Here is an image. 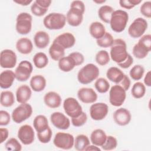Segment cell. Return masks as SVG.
<instances>
[{"label": "cell", "mask_w": 151, "mask_h": 151, "mask_svg": "<svg viewBox=\"0 0 151 151\" xmlns=\"http://www.w3.org/2000/svg\"><path fill=\"white\" fill-rule=\"evenodd\" d=\"M129 53L127 51V45L126 42L121 39L117 38L113 41L110 47V58L117 64L124 61Z\"/></svg>", "instance_id": "6da1fadb"}, {"label": "cell", "mask_w": 151, "mask_h": 151, "mask_svg": "<svg viewBox=\"0 0 151 151\" xmlns=\"http://www.w3.org/2000/svg\"><path fill=\"white\" fill-rule=\"evenodd\" d=\"M100 74L99 68L93 63L83 67L77 73V80L83 84H88L97 78Z\"/></svg>", "instance_id": "7a4b0ae2"}, {"label": "cell", "mask_w": 151, "mask_h": 151, "mask_svg": "<svg viewBox=\"0 0 151 151\" xmlns=\"http://www.w3.org/2000/svg\"><path fill=\"white\" fill-rule=\"evenodd\" d=\"M129 21V15L124 10L118 9L114 11L110 20V25L111 29L117 33L122 32L126 27Z\"/></svg>", "instance_id": "3957f363"}, {"label": "cell", "mask_w": 151, "mask_h": 151, "mask_svg": "<svg viewBox=\"0 0 151 151\" xmlns=\"http://www.w3.org/2000/svg\"><path fill=\"white\" fill-rule=\"evenodd\" d=\"M151 50V35H142L132 49L133 55L138 59L145 58Z\"/></svg>", "instance_id": "277c9868"}, {"label": "cell", "mask_w": 151, "mask_h": 151, "mask_svg": "<svg viewBox=\"0 0 151 151\" xmlns=\"http://www.w3.org/2000/svg\"><path fill=\"white\" fill-rule=\"evenodd\" d=\"M66 23V16L58 12H52L46 15L43 19L44 27L50 30L61 29Z\"/></svg>", "instance_id": "5b68a950"}, {"label": "cell", "mask_w": 151, "mask_h": 151, "mask_svg": "<svg viewBox=\"0 0 151 151\" xmlns=\"http://www.w3.org/2000/svg\"><path fill=\"white\" fill-rule=\"evenodd\" d=\"M32 17L27 12L19 13L16 19L15 28L17 32L21 35L29 34L32 28Z\"/></svg>", "instance_id": "8992f818"}, {"label": "cell", "mask_w": 151, "mask_h": 151, "mask_svg": "<svg viewBox=\"0 0 151 151\" xmlns=\"http://www.w3.org/2000/svg\"><path fill=\"white\" fill-rule=\"evenodd\" d=\"M32 113V106L27 103H22L13 110L11 117L15 123H21L29 119L31 116Z\"/></svg>", "instance_id": "52a82bcc"}, {"label": "cell", "mask_w": 151, "mask_h": 151, "mask_svg": "<svg viewBox=\"0 0 151 151\" xmlns=\"http://www.w3.org/2000/svg\"><path fill=\"white\" fill-rule=\"evenodd\" d=\"M147 26V22L145 19L138 17L129 25L128 28V34L133 38H140L146 31Z\"/></svg>", "instance_id": "ba28073f"}, {"label": "cell", "mask_w": 151, "mask_h": 151, "mask_svg": "<svg viewBox=\"0 0 151 151\" xmlns=\"http://www.w3.org/2000/svg\"><path fill=\"white\" fill-rule=\"evenodd\" d=\"M53 143L58 148L69 150L74 146V137L72 134L68 133L58 132L54 136Z\"/></svg>", "instance_id": "9c48e42d"}, {"label": "cell", "mask_w": 151, "mask_h": 151, "mask_svg": "<svg viewBox=\"0 0 151 151\" xmlns=\"http://www.w3.org/2000/svg\"><path fill=\"white\" fill-rule=\"evenodd\" d=\"M126 91L118 84L113 86L109 90V102L115 107L121 106L126 98Z\"/></svg>", "instance_id": "30bf717a"}, {"label": "cell", "mask_w": 151, "mask_h": 151, "mask_svg": "<svg viewBox=\"0 0 151 151\" xmlns=\"http://www.w3.org/2000/svg\"><path fill=\"white\" fill-rule=\"evenodd\" d=\"M63 108L65 113L71 118L78 116L83 109L79 102L74 97H67L63 102Z\"/></svg>", "instance_id": "8fae6325"}, {"label": "cell", "mask_w": 151, "mask_h": 151, "mask_svg": "<svg viewBox=\"0 0 151 151\" xmlns=\"http://www.w3.org/2000/svg\"><path fill=\"white\" fill-rule=\"evenodd\" d=\"M33 70L32 64L27 61H21L15 70L16 79L19 81H26L30 77Z\"/></svg>", "instance_id": "7c38bea8"}, {"label": "cell", "mask_w": 151, "mask_h": 151, "mask_svg": "<svg viewBox=\"0 0 151 151\" xmlns=\"http://www.w3.org/2000/svg\"><path fill=\"white\" fill-rule=\"evenodd\" d=\"M90 115L94 120H101L108 114L109 107L107 104L102 102L94 103L90 108Z\"/></svg>", "instance_id": "4fadbf2b"}, {"label": "cell", "mask_w": 151, "mask_h": 151, "mask_svg": "<svg viewBox=\"0 0 151 151\" xmlns=\"http://www.w3.org/2000/svg\"><path fill=\"white\" fill-rule=\"evenodd\" d=\"M17 57L12 50L5 49L0 54V65L3 68H12L17 64Z\"/></svg>", "instance_id": "5bb4252c"}, {"label": "cell", "mask_w": 151, "mask_h": 151, "mask_svg": "<svg viewBox=\"0 0 151 151\" xmlns=\"http://www.w3.org/2000/svg\"><path fill=\"white\" fill-rule=\"evenodd\" d=\"M17 136L21 143L25 145L32 144L35 139V133L32 127L29 124L21 126L18 131Z\"/></svg>", "instance_id": "9a60e30c"}, {"label": "cell", "mask_w": 151, "mask_h": 151, "mask_svg": "<svg viewBox=\"0 0 151 151\" xmlns=\"http://www.w3.org/2000/svg\"><path fill=\"white\" fill-rule=\"evenodd\" d=\"M50 120L56 128L60 130H67L70 126V119L61 112L52 113L50 116Z\"/></svg>", "instance_id": "2e32d148"}, {"label": "cell", "mask_w": 151, "mask_h": 151, "mask_svg": "<svg viewBox=\"0 0 151 151\" xmlns=\"http://www.w3.org/2000/svg\"><path fill=\"white\" fill-rule=\"evenodd\" d=\"M84 13L77 8L70 6L66 14V21L72 27H78L83 22Z\"/></svg>", "instance_id": "e0dca14e"}, {"label": "cell", "mask_w": 151, "mask_h": 151, "mask_svg": "<svg viewBox=\"0 0 151 151\" xmlns=\"http://www.w3.org/2000/svg\"><path fill=\"white\" fill-rule=\"evenodd\" d=\"M77 97L86 104L94 103L97 99V94L94 89L88 87H82L77 91Z\"/></svg>", "instance_id": "ac0fdd59"}, {"label": "cell", "mask_w": 151, "mask_h": 151, "mask_svg": "<svg viewBox=\"0 0 151 151\" xmlns=\"http://www.w3.org/2000/svg\"><path fill=\"white\" fill-rule=\"evenodd\" d=\"M114 122L121 126L128 124L132 119V115L130 111L125 108H119L117 109L113 115Z\"/></svg>", "instance_id": "d6986e66"}, {"label": "cell", "mask_w": 151, "mask_h": 151, "mask_svg": "<svg viewBox=\"0 0 151 151\" xmlns=\"http://www.w3.org/2000/svg\"><path fill=\"white\" fill-rule=\"evenodd\" d=\"M65 50L73 47L76 43V38L71 32H64L58 35L53 41Z\"/></svg>", "instance_id": "ffe728a7"}, {"label": "cell", "mask_w": 151, "mask_h": 151, "mask_svg": "<svg viewBox=\"0 0 151 151\" xmlns=\"http://www.w3.org/2000/svg\"><path fill=\"white\" fill-rule=\"evenodd\" d=\"M61 97L60 95L55 91H49L44 96V102L49 108L55 109L61 106Z\"/></svg>", "instance_id": "44dd1931"}, {"label": "cell", "mask_w": 151, "mask_h": 151, "mask_svg": "<svg viewBox=\"0 0 151 151\" xmlns=\"http://www.w3.org/2000/svg\"><path fill=\"white\" fill-rule=\"evenodd\" d=\"M31 87L23 84L18 87L16 91V100L20 104L26 103L30 99L32 95Z\"/></svg>", "instance_id": "7402d4cb"}, {"label": "cell", "mask_w": 151, "mask_h": 151, "mask_svg": "<svg viewBox=\"0 0 151 151\" xmlns=\"http://www.w3.org/2000/svg\"><path fill=\"white\" fill-rule=\"evenodd\" d=\"M15 72L10 70L3 71L0 74V87L3 89H7L11 87L15 79Z\"/></svg>", "instance_id": "603a6c76"}, {"label": "cell", "mask_w": 151, "mask_h": 151, "mask_svg": "<svg viewBox=\"0 0 151 151\" xmlns=\"http://www.w3.org/2000/svg\"><path fill=\"white\" fill-rule=\"evenodd\" d=\"M15 47L19 53L25 55L30 54L33 50V44L31 40L27 37L21 38L18 40Z\"/></svg>", "instance_id": "cb8c5ba5"}, {"label": "cell", "mask_w": 151, "mask_h": 151, "mask_svg": "<svg viewBox=\"0 0 151 151\" xmlns=\"http://www.w3.org/2000/svg\"><path fill=\"white\" fill-rule=\"evenodd\" d=\"M47 84L45 78L42 75H34L32 76L29 81L31 88L35 92L43 91Z\"/></svg>", "instance_id": "d4e9b609"}, {"label": "cell", "mask_w": 151, "mask_h": 151, "mask_svg": "<svg viewBox=\"0 0 151 151\" xmlns=\"http://www.w3.org/2000/svg\"><path fill=\"white\" fill-rule=\"evenodd\" d=\"M34 42L37 48L40 49L45 48L49 44L50 36L45 31H37L34 35Z\"/></svg>", "instance_id": "484cf974"}, {"label": "cell", "mask_w": 151, "mask_h": 151, "mask_svg": "<svg viewBox=\"0 0 151 151\" xmlns=\"http://www.w3.org/2000/svg\"><path fill=\"white\" fill-rule=\"evenodd\" d=\"M107 135L105 132L101 129L94 130L90 134V142L97 146H102L106 142Z\"/></svg>", "instance_id": "4316f807"}, {"label": "cell", "mask_w": 151, "mask_h": 151, "mask_svg": "<svg viewBox=\"0 0 151 151\" xmlns=\"http://www.w3.org/2000/svg\"><path fill=\"white\" fill-rule=\"evenodd\" d=\"M89 32L92 37L98 40L101 38L106 33L104 25L98 21L93 22L89 27Z\"/></svg>", "instance_id": "83f0119b"}, {"label": "cell", "mask_w": 151, "mask_h": 151, "mask_svg": "<svg viewBox=\"0 0 151 151\" xmlns=\"http://www.w3.org/2000/svg\"><path fill=\"white\" fill-rule=\"evenodd\" d=\"M48 52L51 58L54 61H58L65 55V49L54 41L50 45Z\"/></svg>", "instance_id": "f1b7e54d"}, {"label": "cell", "mask_w": 151, "mask_h": 151, "mask_svg": "<svg viewBox=\"0 0 151 151\" xmlns=\"http://www.w3.org/2000/svg\"><path fill=\"white\" fill-rule=\"evenodd\" d=\"M124 73L119 68L116 67H110L107 72L106 76L109 80L117 84L123 78Z\"/></svg>", "instance_id": "f546056e"}, {"label": "cell", "mask_w": 151, "mask_h": 151, "mask_svg": "<svg viewBox=\"0 0 151 151\" xmlns=\"http://www.w3.org/2000/svg\"><path fill=\"white\" fill-rule=\"evenodd\" d=\"M59 69L63 72H70L76 66L73 58L69 55L61 58L58 63Z\"/></svg>", "instance_id": "4dcf8cb0"}, {"label": "cell", "mask_w": 151, "mask_h": 151, "mask_svg": "<svg viewBox=\"0 0 151 151\" xmlns=\"http://www.w3.org/2000/svg\"><path fill=\"white\" fill-rule=\"evenodd\" d=\"M33 126L37 132H42L50 127L47 118L42 114H39L34 118Z\"/></svg>", "instance_id": "1f68e13d"}, {"label": "cell", "mask_w": 151, "mask_h": 151, "mask_svg": "<svg viewBox=\"0 0 151 151\" xmlns=\"http://www.w3.org/2000/svg\"><path fill=\"white\" fill-rule=\"evenodd\" d=\"M114 11V9L109 5H103L98 10V16L102 21L109 24L111 14Z\"/></svg>", "instance_id": "d6a6232c"}, {"label": "cell", "mask_w": 151, "mask_h": 151, "mask_svg": "<svg viewBox=\"0 0 151 151\" xmlns=\"http://www.w3.org/2000/svg\"><path fill=\"white\" fill-rule=\"evenodd\" d=\"M90 142L88 137L85 134H78L74 139V147L78 151L85 150L86 148L90 145Z\"/></svg>", "instance_id": "836d02e7"}, {"label": "cell", "mask_w": 151, "mask_h": 151, "mask_svg": "<svg viewBox=\"0 0 151 151\" xmlns=\"http://www.w3.org/2000/svg\"><path fill=\"white\" fill-rule=\"evenodd\" d=\"M32 61L34 65L37 68L40 69L45 67L48 64V57L42 52H38L36 53L32 58Z\"/></svg>", "instance_id": "e575fe53"}, {"label": "cell", "mask_w": 151, "mask_h": 151, "mask_svg": "<svg viewBox=\"0 0 151 151\" xmlns=\"http://www.w3.org/2000/svg\"><path fill=\"white\" fill-rule=\"evenodd\" d=\"M15 103L14 93L9 90L2 91L1 93V104L5 107H11Z\"/></svg>", "instance_id": "d590c367"}, {"label": "cell", "mask_w": 151, "mask_h": 151, "mask_svg": "<svg viewBox=\"0 0 151 151\" xmlns=\"http://www.w3.org/2000/svg\"><path fill=\"white\" fill-rule=\"evenodd\" d=\"M146 93L145 85L142 82L137 81L135 83L132 88L131 94L132 96L137 99L142 98Z\"/></svg>", "instance_id": "8d00e7d4"}, {"label": "cell", "mask_w": 151, "mask_h": 151, "mask_svg": "<svg viewBox=\"0 0 151 151\" xmlns=\"http://www.w3.org/2000/svg\"><path fill=\"white\" fill-rule=\"evenodd\" d=\"M110 83L104 78L100 77L96 80L94 83V87L100 93H106L110 90Z\"/></svg>", "instance_id": "74e56055"}, {"label": "cell", "mask_w": 151, "mask_h": 151, "mask_svg": "<svg viewBox=\"0 0 151 151\" xmlns=\"http://www.w3.org/2000/svg\"><path fill=\"white\" fill-rule=\"evenodd\" d=\"M145 73V68L143 65L137 64L134 65L129 71L130 77L135 81L140 80L143 76Z\"/></svg>", "instance_id": "f35d334b"}, {"label": "cell", "mask_w": 151, "mask_h": 151, "mask_svg": "<svg viewBox=\"0 0 151 151\" xmlns=\"http://www.w3.org/2000/svg\"><path fill=\"white\" fill-rule=\"evenodd\" d=\"M114 39L111 34L106 32L104 35L100 39L96 40V43L98 46L101 48L110 47L113 42Z\"/></svg>", "instance_id": "ab89813d"}, {"label": "cell", "mask_w": 151, "mask_h": 151, "mask_svg": "<svg viewBox=\"0 0 151 151\" xmlns=\"http://www.w3.org/2000/svg\"><path fill=\"white\" fill-rule=\"evenodd\" d=\"M95 60L99 65L101 66L106 65L110 62V54L106 50H100L96 54Z\"/></svg>", "instance_id": "60d3db41"}, {"label": "cell", "mask_w": 151, "mask_h": 151, "mask_svg": "<svg viewBox=\"0 0 151 151\" xmlns=\"http://www.w3.org/2000/svg\"><path fill=\"white\" fill-rule=\"evenodd\" d=\"M5 149L12 151H20L22 150V146L18 140L14 137L10 138L5 144Z\"/></svg>", "instance_id": "b9f144b4"}, {"label": "cell", "mask_w": 151, "mask_h": 151, "mask_svg": "<svg viewBox=\"0 0 151 151\" xmlns=\"http://www.w3.org/2000/svg\"><path fill=\"white\" fill-rule=\"evenodd\" d=\"M52 135V130L50 127H48L45 130L41 132H37V136L38 140L42 143H48L51 139Z\"/></svg>", "instance_id": "7bdbcfd3"}, {"label": "cell", "mask_w": 151, "mask_h": 151, "mask_svg": "<svg viewBox=\"0 0 151 151\" xmlns=\"http://www.w3.org/2000/svg\"><path fill=\"white\" fill-rule=\"evenodd\" d=\"M117 146V140L113 136H107L106 142L101 146L104 150H111L116 148Z\"/></svg>", "instance_id": "ee69618b"}, {"label": "cell", "mask_w": 151, "mask_h": 151, "mask_svg": "<svg viewBox=\"0 0 151 151\" xmlns=\"http://www.w3.org/2000/svg\"><path fill=\"white\" fill-rule=\"evenodd\" d=\"M31 11L32 14L37 17H42L48 11V9L40 6L35 1H34L31 6Z\"/></svg>", "instance_id": "f6af8a7d"}, {"label": "cell", "mask_w": 151, "mask_h": 151, "mask_svg": "<svg viewBox=\"0 0 151 151\" xmlns=\"http://www.w3.org/2000/svg\"><path fill=\"white\" fill-rule=\"evenodd\" d=\"M87 114L83 111L78 116L71 118V123L74 127H81L87 122Z\"/></svg>", "instance_id": "bcb514c9"}, {"label": "cell", "mask_w": 151, "mask_h": 151, "mask_svg": "<svg viewBox=\"0 0 151 151\" xmlns=\"http://www.w3.org/2000/svg\"><path fill=\"white\" fill-rule=\"evenodd\" d=\"M120 6L124 9H131L142 2L141 0H120Z\"/></svg>", "instance_id": "7dc6e473"}, {"label": "cell", "mask_w": 151, "mask_h": 151, "mask_svg": "<svg viewBox=\"0 0 151 151\" xmlns=\"http://www.w3.org/2000/svg\"><path fill=\"white\" fill-rule=\"evenodd\" d=\"M140 12L144 17L150 18H151V2L150 1H145L140 7Z\"/></svg>", "instance_id": "c3c4849f"}, {"label": "cell", "mask_w": 151, "mask_h": 151, "mask_svg": "<svg viewBox=\"0 0 151 151\" xmlns=\"http://www.w3.org/2000/svg\"><path fill=\"white\" fill-rule=\"evenodd\" d=\"M11 121V116L9 113L5 110L0 111V126H6Z\"/></svg>", "instance_id": "681fc988"}, {"label": "cell", "mask_w": 151, "mask_h": 151, "mask_svg": "<svg viewBox=\"0 0 151 151\" xmlns=\"http://www.w3.org/2000/svg\"><path fill=\"white\" fill-rule=\"evenodd\" d=\"M69 55L71 56L73 58L74 61H75L76 66L81 65L84 63V55L81 53H80L79 52H71V54H69Z\"/></svg>", "instance_id": "f907efd6"}, {"label": "cell", "mask_w": 151, "mask_h": 151, "mask_svg": "<svg viewBox=\"0 0 151 151\" xmlns=\"http://www.w3.org/2000/svg\"><path fill=\"white\" fill-rule=\"evenodd\" d=\"M117 84L123 87V88L126 91L129 89L130 87L131 81L129 77L127 75L124 74L123 79Z\"/></svg>", "instance_id": "816d5d0a"}, {"label": "cell", "mask_w": 151, "mask_h": 151, "mask_svg": "<svg viewBox=\"0 0 151 151\" xmlns=\"http://www.w3.org/2000/svg\"><path fill=\"white\" fill-rule=\"evenodd\" d=\"M133 58L131 56V55H130L129 54L126 59L124 61H123V62H122L120 63H118L117 65L122 68L126 69V68L130 67L133 64Z\"/></svg>", "instance_id": "f5cc1de1"}, {"label": "cell", "mask_w": 151, "mask_h": 151, "mask_svg": "<svg viewBox=\"0 0 151 151\" xmlns=\"http://www.w3.org/2000/svg\"><path fill=\"white\" fill-rule=\"evenodd\" d=\"M70 6H73L75 8H77L81 11L85 12V5L84 3L81 1H73L71 2L70 4Z\"/></svg>", "instance_id": "db71d44e"}, {"label": "cell", "mask_w": 151, "mask_h": 151, "mask_svg": "<svg viewBox=\"0 0 151 151\" xmlns=\"http://www.w3.org/2000/svg\"><path fill=\"white\" fill-rule=\"evenodd\" d=\"M1 132V142L0 143H2L4 142L8 138L9 135V131L6 128H2L0 129Z\"/></svg>", "instance_id": "11a10c76"}, {"label": "cell", "mask_w": 151, "mask_h": 151, "mask_svg": "<svg viewBox=\"0 0 151 151\" xmlns=\"http://www.w3.org/2000/svg\"><path fill=\"white\" fill-rule=\"evenodd\" d=\"M35 2L41 7L48 9L52 1L51 0H36Z\"/></svg>", "instance_id": "9f6ffc18"}, {"label": "cell", "mask_w": 151, "mask_h": 151, "mask_svg": "<svg viewBox=\"0 0 151 151\" xmlns=\"http://www.w3.org/2000/svg\"><path fill=\"white\" fill-rule=\"evenodd\" d=\"M144 83L147 87L151 86V74L150 71H147L144 78Z\"/></svg>", "instance_id": "6f0895ef"}, {"label": "cell", "mask_w": 151, "mask_h": 151, "mask_svg": "<svg viewBox=\"0 0 151 151\" xmlns=\"http://www.w3.org/2000/svg\"><path fill=\"white\" fill-rule=\"evenodd\" d=\"M14 2L21 6H27L33 2L32 0H14Z\"/></svg>", "instance_id": "680465c9"}, {"label": "cell", "mask_w": 151, "mask_h": 151, "mask_svg": "<svg viewBox=\"0 0 151 151\" xmlns=\"http://www.w3.org/2000/svg\"><path fill=\"white\" fill-rule=\"evenodd\" d=\"M85 150H97V151H100L101 149L99 148V146H97L94 145H89L85 149Z\"/></svg>", "instance_id": "91938a15"}, {"label": "cell", "mask_w": 151, "mask_h": 151, "mask_svg": "<svg viewBox=\"0 0 151 151\" xmlns=\"http://www.w3.org/2000/svg\"><path fill=\"white\" fill-rule=\"evenodd\" d=\"M93 2L94 3H96L97 4H103L106 2V0H101V1H99V0H94Z\"/></svg>", "instance_id": "94428289"}]
</instances>
